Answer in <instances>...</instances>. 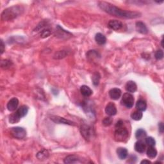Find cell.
Returning <instances> with one entry per match:
<instances>
[{
    "mask_svg": "<svg viewBox=\"0 0 164 164\" xmlns=\"http://www.w3.org/2000/svg\"><path fill=\"white\" fill-rule=\"evenodd\" d=\"M98 6L101 10L108 14L121 18L135 19L141 16L140 12L124 10L117 7L116 6L112 5L110 3L105 1H99L98 3Z\"/></svg>",
    "mask_w": 164,
    "mask_h": 164,
    "instance_id": "6da1fadb",
    "label": "cell"
},
{
    "mask_svg": "<svg viewBox=\"0 0 164 164\" xmlns=\"http://www.w3.org/2000/svg\"><path fill=\"white\" fill-rule=\"evenodd\" d=\"M22 8L19 6H12L5 9L1 14V20L4 21H11L21 14Z\"/></svg>",
    "mask_w": 164,
    "mask_h": 164,
    "instance_id": "7a4b0ae2",
    "label": "cell"
},
{
    "mask_svg": "<svg viewBox=\"0 0 164 164\" xmlns=\"http://www.w3.org/2000/svg\"><path fill=\"white\" fill-rule=\"evenodd\" d=\"M129 133L126 128L124 127V125L121 126L116 127V130L115 131V139L118 142H125L128 139Z\"/></svg>",
    "mask_w": 164,
    "mask_h": 164,
    "instance_id": "3957f363",
    "label": "cell"
},
{
    "mask_svg": "<svg viewBox=\"0 0 164 164\" xmlns=\"http://www.w3.org/2000/svg\"><path fill=\"white\" fill-rule=\"evenodd\" d=\"M35 30L39 32L40 37L42 38L47 37L51 34V28L47 27V23L44 22H40V23L37 26V28H35Z\"/></svg>",
    "mask_w": 164,
    "mask_h": 164,
    "instance_id": "277c9868",
    "label": "cell"
},
{
    "mask_svg": "<svg viewBox=\"0 0 164 164\" xmlns=\"http://www.w3.org/2000/svg\"><path fill=\"white\" fill-rule=\"evenodd\" d=\"M10 132L13 137L18 139H23L27 136V131L23 128L21 127L12 128Z\"/></svg>",
    "mask_w": 164,
    "mask_h": 164,
    "instance_id": "5b68a950",
    "label": "cell"
},
{
    "mask_svg": "<svg viewBox=\"0 0 164 164\" xmlns=\"http://www.w3.org/2000/svg\"><path fill=\"white\" fill-rule=\"evenodd\" d=\"M134 98L133 95H131L130 93H125L123 94L122 98V102L123 105L128 108H131L133 106L134 104Z\"/></svg>",
    "mask_w": 164,
    "mask_h": 164,
    "instance_id": "8992f818",
    "label": "cell"
},
{
    "mask_svg": "<svg viewBox=\"0 0 164 164\" xmlns=\"http://www.w3.org/2000/svg\"><path fill=\"white\" fill-rule=\"evenodd\" d=\"M80 132L83 138L87 140H89L92 135V131L91 128L87 124H82L80 128Z\"/></svg>",
    "mask_w": 164,
    "mask_h": 164,
    "instance_id": "52a82bcc",
    "label": "cell"
},
{
    "mask_svg": "<svg viewBox=\"0 0 164 164\" xmlns=\"http://www.w3.org/2000/svg\"><path fill=\"white\" fill-rule=\"evenodd\" d=\"M51 119L57 124H64L72 125V126H75V123H73V121L66 119H64L63 117H60L59 116L51 117Z\"/></svg>",
    "mask_w": 164,
    "mask_h": 164,
    "instance_id": "ba28073f",
    "label": "cell"
},
{
    "mask_svg": "<svg viewBox=\"0 0 164 164\" xmlns=\"http://www.w3.org/2000/svg\"><path fill=\"white\" fill-rule=\"evenodd\" d=\"M117 108L115 105L113 103H109L106 106L105 112L106 114L108 115L109 116H114L117 114Z\"/></svg>",
    "mask_w": 164,
    "mask_h": 164,
    "instance_id": "9c48e42d",
    "label": "cell"
},
{
    "mask_svg": "<svg viewBox=\"0 0 164 164\" xmlns=\"http://www.w3.org/2000/svg\"><path fill=\"white\" fill-rule=\"evenodd\" d=\"M108 27L113 30H119L123 28V23L118 20H110L108 23Z\"/></svg>",
    "mask_w": 164,
    "mask_h": 164,
    "instance_id": "30bf717a",
    "label": "cell"
},
{
    "mask_svg": "<svg viewBox=\"0 0 164 164\" xmlns=\"http://www.w3.org/2000/svg\"><path fill=\"white\" fill-rule=\"evenodd\" d=\"M18 105H19L18 99L16 98H14L11 99L8 102L6 107H7V109L9 111L13 112L17 109Z\"/></svg>",
    "mask_w": 164,
    "mask_h": 164,
    "instance_id": "8fae6325",
    "label": "cell"
},
{
    "mask_svg": "<svg viewBox=\"0 0 164 164\" xmlns=\"http://www.w3.org/2000/svg\"><path fill=\"white\" fill-rule=\"evenodd\" d=\"M136 30L138 32L142 34H147L148 33V29H147L146 25L143 22L138 21L135 24Z\"/></svg>",
    "mask_w": 164,
    "mask_h": 164,
    "instance_id": "7c38bea8",
    "label": "cell"
},
{
    "mask_svg": "<svg viewBox=\"0 0 164 164\" xmlns=\"http://www.w3.org/2000/svg\"><path fill=\"white\" fill-rule=\"evenodd\" d=\"M109 96L114 100H117L121 96V91L119 89L114 88L109 91Z\"/></svg>",
    "mask_w": 164,
    "mask_h": 164,
    "instance_id": "4fadbf2b",
    "label": "cell"
},
{
    "mask_svg": "<svg viewBox=\"0 0 164 164\" xmlns=\"http://www.w3.org/2000/svg\"><path fill=\"white\" fill-rule=\"evenodd\" d=\"M125 89H126V91L129 93H134L137 91V86L135 82L129 81L126 83V85H125Z\"/></svg>",
    "mask_w": 164,
    "mask_h": 164,
    "instance_id": "5bb4252c",
    "label": "cell"
},
{
    "mask_svg": "<svg viewBox=\"0 0 164 164\" xmlns=\"http://www.w3.org/2000/svg\"><path fill=\"white\" fill-rule=\"evenodd\" d=\"M135 150L139 153H143L146 150V145L143 141L139 140L135 144Z\"/></svg>",
    "mask_w": 164,
    "mask_h": 164,
    "instance_id": "9a60e30c",
    "label": "cell"
},
{
    "mask_svg": "<svg viewBox=\"0 0 164 164\" xmlns=\"http://www.w3.org/2000/svg\"><path fill=\"white\" fill-rule=\"evenodd\" d=\"M117 155L121 160H124L127 158L128 152V150L124 147H119L117 149Z\"/></svg>",
    "mask_w": 164,
    "mask_h": 164,
    "instance_id": "2e32d148",
    "label": "cell"
},
{
    "mask_svg": "<svg viewBox=\"0 0 164 164\" xmlns=\"http://www.w3.org/2000/svg\"><path fill=\"white\" fill-rule=\"evenodd\" d=\"M80 92H81L82 94L85 96V97H89V96H91L92 94V91L91 88L89 87L87 85H82L80 88Z\"/></svg>",
    "mask_w": 164,
    "mask_h": 164,
    "instance_id": "e0dca14e",
    "label": "cell"
},
{
    "mask_svg": "<svg viewBox=\"0 0 164 164\" xmlns=\"http://www.w3.org/2000/svg\"><path fill=\"white\" fill-rule=\"evenodd\" d=\"M95 40L99 45H103L107 42V38L102 33H98L95 36Z\"/></svg>",
    "mask_w": 164,
    "mask_h": 164,
    "instance_id": "ac0fdd59",
    "label": "cell"
},
{
    "mask_svg": "<svg viewBox=\"0 0 164 164\" xmlns=\"http://www.w3.org/2000/svg\"><path fill=\"white\" fill-rule=\"evenodd\" d=\"M21 116L19 115V114L17 113V112L16 111L15 113H13L12 114H11L10 115L9 117V122L11 124H15V123H17L20 121L21 119Z\"/></svg>",
    "mask_w": 164,
    "mask_h": 164,
    "instance_id": "d6986e66",
    "label": "cell"
},
{
    "mask_svg": "<svg viewBox=\"0 0 164 164\" xmlns=\"http://www.w3.org/2000/svg\"><path fill=\"white\" fill-rule=\"evenodd\" d=\"M80 162V159L76 155H69L67 156L64 159V163H75Z\"/></svg>",
    "mask_w": 164,
    "mask_h": 164,
    "instance_id": "ffe728a7",
    "label": "cell"
},
{
    "mask_svg": "<svg viewBox=\"0 0 164 164\" xmlns=\"http://www.w3.org/2000/svg\"><path fill=\"white\" fill-rule=\"evenodd\" d=\"M136 108L138 109V110H140L141 112L145 111L147 108L146 102L143 99H140L137 102Z\"/></svg>",
    "mask_w": 164,
    "mask_h": 164,
    "instance_id": "44dd1931",
    "label": "cell"
},
{
    "mask_svg": "<svg viewBox=\"0 0 164 164\" xmlns=\"http://www.w3.org/2000/svg\"><path fill=\"white\" fill-rule=\"evenodd\" d=\"M49 152L46 149H43L38 152L37 155V158L39 160H44L49 157Z\"/></svg>",
    "mask_w": 164,
    "mask_h": 164,
    "instance_id": "7402d4cb",
    "label": "cell"
},
{
    "mask_svg": "<svg viewBox=\"0 0 164 164\" xmlns=\"http://www.w3.org/2000/svg\"><path fill=\"white\" fill-rule=\"evenodd\" d=\"M143 117V114L142 112L140 110H136L131 114V117L135 121H140L142 119Z\"/></svg>",
    "mask_w": 164,
    "mask_h": 164,
    "instance_id": "603a6c76",
    "label": "cell"
},
{
    "mask_svg": "<svg viewBox=\"0 0 164 164\" xmlns=\"http://www.w3.org/2000/svg\"><path fill=\"white\" fill-rule=\"evenodd\" d=\"M17 113L19 114V115L21 116V117H23L28 114V107L26 105H22V106H21L20 108H19V109L17 110Z\"/></svg>",
    "mask_w": 164,
    "mask_h": 164,
    "instance_id": "cb8c5ba5",
    "label": "cell"
},
{
    "mask_svg": "<svg viewBox=\"0 0 164 164\" xmlns=\"http://www.w3.org/2000/svg\"><path fill=\"white\" fill-rule=\"evenodd\" d=\"M147 155L150 158H155L157 155V151L154 147H149L147 150Z\"/></svg>",
    "mask_w": 164,
    "mask_h": 164,
    "instance_id": "d4e9b609",
    "label": "cell"
},
{
    "mask_svg": "<svg viewBox=\"0 0 164 164\" xmlns=\"http://www.w3.org/2000/svg\"><path fill=\"white\" fill-rule=\"evenodd\" d=\"M146 131L143 129L137 130L135 133V137L137 139H142L146 137Z\"/></svg>",
    "mask_w": 164,
    "mask_h": 164,
    "instance_id": "484cf974",
    "label": "cell"
},
{
    "mask_svg": "<svg viewBox=\"0 0 164 164\" xmlns=\"http://www.w3.org/2000/svg\"><path fill=\"white\" fill-rule=\"evenodd\" d=\"M57 28L59 29V30H57V31L59 32V35H59V36H61V37H65L66 38V37L67 38V36H68V35H71V34H70V33H69V32L66 31V30H64L62 28L59 27V26H58Z\"/></svg>",
    "mask_w": 164,
    "mask_h": 164,
    "instance_id": "4316f807",
    "label": "cell"
},
{
    "mask_svg": "<svg viewBox=\"0 0 164 164\" xmlns=\"http://www.w3.org/2000/svg\"><path fill=\"white\" fill-rule=\"evenodd\" d=\"M146 143L149 147H154L156 144V141L153 137H147L146 139Z\"/></svg>",
    "mask_w": 164,
    "mask_h": 164,
    "instance_id": "83f0119b",
    "label": "cell"
},
{
    "mask_svg": "<svg viewBox=\"0 0 164 164\" xmlns=\"http://www.w3.org/2000/svg\"><path fill=\"white\" fill-rule=\"evenodd\" d=\"M112 122H113V119L110 117H105L104 119L103 120L102 123L105 126H109L112 124Z\"/></svg>",
    "mask_w": 164,
    "mask_h": 164,
    "instance_id": "f1b7e54d",
    "label": "cell"
},
{
    "mask_svg": "<svg viewBox=\"0 0 164 164\" xmlns=\"http://www.w3.org/2000/svg\"><path fill=\"white\" fill-rule=\"evenodd\" d=\"M163 57V52L161 50H159L155 53V58L156 60H161Z\"/></svg>",
    "mask_w": 164,
    "mask_h": 164,
    "instance_id": "f546056e",
    "label": "cell"
},
{
    "mask_svg": "<svg viewBox=\"0 0 164 164\" xmlns=\"http://www.w3.org/2000/svg\"><path fill=\"white\" fill-rule=\"evenodd\" d=\"M11 66V62L8 60H2L1 61V67L2 68L6 69Z\"/></svg>",
    "mask_w": 164,
    "mask_h": 164,
    "instance_id": "4dcf8cb0",
    "label": "cell"
},
{
    "mask_svg": "<svg viewBox=\"0 0 164 164\" xmlns=\"http://www.w3.org/2000/svg\"><path fill=\"white\" fill-rule=\"evenodd\" d=\"M99 79H100V77L98 76V74H96V75L94 76V77H92L93 83H94V84L95 85H98L99 84Z\"/></svg>",
    "mask_w": 164,
    "mask_h": 164,
    "instance_id": "1f68e13d",
    "label": "cell"
},
{
    "mask_svg": "<svg viewBox=\"0 0 164 164\" xmlns=\"http://www.w3.org/2000/svg\"><path fill=\"white\" fill-rule=\"evenodd\" d=\"M158 129L160 133H163V130H164V126H163V123H160L158 124Z\"/></svg>",
    "mask_w": 164,
    "mask_h": 164,
    "instance_id": "d6a6232c",
    "label": "cell"
},
{
    "mask_svg": "<svg viewBox=\"0 0 164 164\" xmlns=\"http://www.w3.org/2000/svg\"><path fill=\"white\" fill-rule=\"evenodd\" d=\"M5 51V44L3 43V40L1 41V53L3 54Z\"/></svg>",
    "mask_w": 164,
    "mask_h": 164,
    "instance_id": "836d02e7",
    "label": "cell"
},
{
    "mask_svg": "<svg viewBox=\"0 0 164 164\" xmlns=\"http://www.w3.org/2000/svg\"><path fill=\"white\" fill-rule=\"evenodd\" d=\"M140 163H144V164H145V163H147V164H149V163H151V162L150 161H149V160H142V162H140Z\"/></svg>",
    "mask_w": 164,
    "mask_h": 164,
    "instance_id": "e575fe53",
    "label": "cell"
},
{
    "mask_svg": "<svg viewBox=\"0 0 164 164\" xmlns=\"http://www.w3.org/2000/svg\"><path fill=\"white\" fill-rule=\"evenodd\" d=\"M162 46L163 47H164V46H163V40L162 39Z\"/></svg>",
    "mask_w": 164,
    "mask_h": 164,
    "instance_id": "d590c367",
    "label": "cell"
}]
</instances>
